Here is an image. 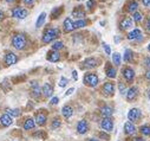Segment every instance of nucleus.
Instances as JSON below:
<instances>
[{"mask_svg": "<svg viewBox=\"0 0 150 141\" xmlns=\"http://www.w3.org/2000/svg\"><path fill=\"white\" fill-rule=\"evenodd\" d=\"M27 44V41H26V37L24 34H16L12 38V45L14 49L17 50H23Z\"/></svg>", "mask_w": 150, "mask_h": 141, "instance_id": "nucleus-1", "label": "nucleus"}, {"mask_svg": "<svg viewBox=\"0 0 150 141\" xmlns=\"http://www.w3.org/2000/svg\"><path fill=\"white\" fill-rule=\"evenodd\" d=\"M58 36H59V31L57 28H47L45 31V33L43 34V43H45V44L51 43Z\"/></svg>", "mask_w": 150, "mask_h": 141, "instance_id": "nucleus-2", "label": "nucleus"}, {"mask_svg": "<svg viewBox=\"0 0 150 141\" xmlns=\"http://www.w3.org/2000/svg\"><path fill=\"white\" fill-rule=\"evenodd\" d=\"M84 83H85V85L93 88V87H96L98 84V76L96 74H93V73H88L84 76Z\"/></svg>", "mask_w": 150, "mask_h": 141, "instance_id": "nucleus-3", "label": "nucleus"}, {"mask_svg": "<svg viewBox=\"0 0 150 141\" xmlns=\"http://www.w3.org/2000/svg\"><path fill=\"white\" fill-rule=\"evenodd\" d=\"M142 114H141V110L137 109V108H132L129 110L128 113V119H129V122L131 123H135V122H138V120L141 119Z\"/></svg>", "mask_w": 150, "mask_h": 141, "instance_id": "nucleus-4", "label": "nucleus"}, {"mask_svg": "<svg viewBox=\"0 0 150 141\" xmlns=\"http://www.w3.org/2000/svg\"><path fill=\"white\" fill-rule=\"evenodd\" d=\"M28 14V11L25 10V9H21V7H14L12 10V17L14 18H18V19H25Z\"/></svg>", "mask_w": 150, "mask_h": 141, "instance_id": "nucleus-5", "label": "nucleus"}, {"mask_svg": "<svg viewBox=\"0 0 150 141\" xmlns=\"http://www.w3.org/2000/svg\"><path fill=\"white\" fill-rule=\"evenodd\" d=\"M100 127H102L105 132H111L112 128H114V121H112L111 118H104V119L102 120Z\"/></svg>", "mask_w": 150, "mask_h": 141, "instance_id": "nucleus-6", "label": "nucleus"}, {"mask_svg": "<svg viewBox=\"0 0 150 141\" xmlns=\"http://www.w3.org/2000/svg\"><path fill=\"white\" fill-rule=\"evenodd\" d=\"M114 93H115V85H114V83H111V82L104 83V85H103V94L105 96H111V95H114Z\"/></svg>", "mask_w": 150, "mask_h": 141, "instance_id": "nucleus-7", "label": "nucleus"}, {"mask_svg": "<svg viewBox=\"0 0 150 141\" xmlns=\"http://www.w3.org/2000/svg\"><path fill=\"white\" fill-rule=\"evenodd\" d=\"M17 62H18V57H17L13 52L6 53V56H5V64H6L7 66H11V65L16 64Z\"/></svg>", "mask_w": 150, "mask_h": 141, "instance_id": "nucleus-8", "label": "nucleus"}, {"mask_svg": "<svg viewBox=\"0 0 150 141\" xmlns=\"http://www.w3.org/2000/svg\"><path fill=\"white\" fill-rule=\"evenodd\" d=\"M31 90H32V96H34L35 98L39 97L42 94V88L39 87L38 82H35V81L31 82Z\"/></svg>", "mask_w": 150, "mask_h": 141, "instance_id": "nucleus-9", "label": "nucleus"}, {"mask_svg": "<svg viewBox=\"0 0 150 141\" xmlns=\"http://www.w3.org/2000/svg\"><path fill=\"white\" fill-rule=\"evenodd\" d=\"M132 26H134V20H132L131 18H129V17L124 18V19L120 23L121 30H129V28H131Z\"/></svg>", "mask_w": 150, "mask_h": 141, "instance_id": "nucleus-10", "label": "nucleus"}, {"mask_svg": "<svg viewBox=\"0 0 150 141\" xmlns=\"http://www.w3.org/2000/svg\"><path fill=\"white\" fill-rule=\"evenodd\" d=\"M89 130V123L86 120H81L77 125V132L79 134H85Z\"/></svg>", "mask_w": 150, "mask_h": 141, "instance_id": "nucleus-11", "label": "nucleus"}, {"mask_svg": "<svg viewBox=\"0 0 150 141\" xmlns=\"http://www.w3.org/2000/svg\"><path fill=\"white\" fill-rule=\"evenodd\" d=\"M123 76H124V78H125L128 82H131V81L134 80V77H135V71H134L131 68L127 66V68L123 69Z\"/></svg>", "mask_w": 150, "mask_h": 141, "instance_id": "nucleus-12", "label": "nucleus"}, {"mask_svg": "<svg viewBox=\"0 0 150 141\" xmlns=\"http://www.w3.org/2000/svg\"><path fill=\"white\" fill-rule=\"evenodd\" d=\"M42 94L44 95V97H51L53 95V87L50 83H45L42 88Z\"/></svg>", "mask_w": 150, "mask_h": 141, "instance_id": "nucleus-13", "label": "nucleus"}, {"mask_svg": "<svg viewBox=\"0 0 150 141\" xmlns=\"http://www.w3.org/2000/svg\"><path fill=\"white\" fill-rule=\"evenodd\" d=\"M137 94H138V89H137V87H131V88L127 91V100H128L129 102L134 101V100L137 97Z\"/></svg>", "mask_w": 150, "mask_h": 141, "instance_id": "nucleus-14", "label": "nucleus"}, {"mask_svg": "<svg viewBox=\"0 0 150 141\" xmlns=\"http://www.w3.org/2000/svg\"><path fill=\"white\" fill-rule=\"evenodd\" d=\"M0 122H1V125L4 127H8L13 123V119L8 114H3L1 116H0Z\"/></svg>", "mask_w": 150, "mask_h": 141, "instance_id": "nucleus-15", "label": "nucleus"}, {"mask_svg": "<svg viewBox=\"0 0 150 141\" xmlns=\"http://www.w3.org/2000/svg\"><path fill=\"white\" fill-rule=\"evenodd\" d=\"M72 16L76 17V18H79V19H84V17H85V11L82 9V6H76V9L72 11Z\"/></svg>", "mask_w": 150, "mask_h": 141, "instance_id": "nucleus-16", "label": "nucleus"}, {"mask_svg": "<svg viewBox=\"0 0 150 141\" xmlns=\"http://www.w3.org/2000/svg\"><path fill=\"white\" fill-rule=\"evenodd\" d=\"M64 31L65 32H71V31H73L74 30V26H73V21H72V19L71 18H66L65 20H64Z\"/></svg>", "mask_w": 150, "mask_h": 141, "instance_id": "nucleus-17", "label": "nucleus"}, {"mask_svg": "<svg viewBox=\"0 0 150 141\" xmlns=\"http://www.w3.org/2000/svg\"><path fill=\"white\" fill-rule=\"evenodd\" d=\"M46 121H47V118H46V115L44 113H37V115H35V122L38 123L39 126H44L46 123Z\"/></svg>", "mask_w": 150, "mask_h": 141, "instance_id": "nucleus-18", "label": "nucleus"}, {"mask_svg": "<svg viewBox=\"0 0 150 141\" xmlns=\"http://www.w3.org/2000/svg\"><path fill=\"white\" fill-rule=\"evenodd\" d=\"M136 127H135V125L134 123H131V122H127L125 125H124V132L127 133V134H129V135H132V134H135L136 133Z\"/></svg>", "mask_w": 150, "mask_h": 141, "instance_id": "nucleus-19", "label": "nucleus"}, {"mask_svg": "<svg viewBox=\"0 0 150 141\" xmlns=\"http://www.w3.org/2000/svg\"><path fill=\"white\" fill-rule=\"evenodd\" d=\"M62 114H63V116L65 119H70L72 116V114H73L72 107H71V105H64L63 109H62Z\"/></svg>", "mask_w": 150, "mask_h": 141, "instance_id": "nucleus-20", "label": "nucleus"}, {"mask_svg": "<svg viewBox=\"0 0 150 141\" xmlns=\"http://www.w3.org/2000/svg\"><path fill=\"white\" fill-rule=\"evenodd\" d=\"M100 114L104 116V118H111L112 114H114V109H112L111 107H103L100 108Z\"/></svg>", "mask_w": 150, "mask_h": 141, "instance_id": "nucleus-21", "label": "nucleus"}, {"mask_svg": "<svg viewBox=\"0 0 150 141\" xmlns=\"http://www.w3.org/2000/svg\"><path fill=\"white\" fill-rule=\"evenodd\" d=\"M47 59L50 61V62H58L59 59H60V55H59V52L58 51H51V52H49V56H47Z\"/></svg>", "mask_w": 150, "mask_h": 141, "instance_id": "nucleus-22", "label": "nucleus"}, {"mask_svg": "<svg viewBox=\"0 0 150 141\" xmlns=\"http://www.w3.org/2000/svg\"><path fill=\"white\" fill-rule=\"evenodd\" d=\"M84 64H85V68H96L97 65H98V61L96 59V58H88L85 62H84Z\"/></svg>", "mask_w": 150, "mask_h": 141, "instance_id": "nucleus-23", "label": "nucleus"}, {"mask_svg": "<svg viewBox=\"0 0 150 141\" xmlns=\"http://www.w3.org/2000/svg\"><path fill=\"white\" fill-rule=\"evenodd\" d=\"M34 126H35V121L30 118V119H27V120L25 121V123H24V129H25V130H31V129L34 128Z\"/></svg>", "mask_w": 150, "mask_h": 141, "instance_id": "nucleus-24", "label": "nucleus"}, {"mask_svg": "<svg viewBox=\"0 0 150 141\" xmlns=\"http://www.w3.org/2000/svg\"><path fill=\"white\" fill-rule=\"evenodd\" d=\"M138 36H141V30H139V28H135V30H132L131 32H129L128 39H129V41H134V39L138 38Z\"/></svg>", "mask_w": 150, "mask_h": 141, "instance_id": "nucleus-25", "label": "nucleus"}, {"mask_svg": "<svg viewBox=\"0 0 150 141\" xmlns=\"http://www.w3.org/2000/svg\"><path fill=\"white\" fill-rule=\"evenodd\" d=\"M45 19H46V13H45V12L40 13V14H39V17H38V19H37L35 26H37V27L43 26V25H44V23H45Z\"/></svg>", "mask_w": 150, "mask_h": 141, "instance_id": "nucleus-26", "label": "nucleus"}, {"mask_svg": "<svg viewBox=\"0 0 150 141\" xmlns=\"http://www.w3.org/2000/svg\"><path fill=\"white\" fill-rule=\"evenodd\" d=\"M137 9H138V4L135 1V0H131L130 4H129V7H128L129 12H130V13H135V12L137 11Z\"/></svg>", "mask_w": 150, "mask_h": 141, "instance_id": "nucleus-27", "label": "nucleus"}, {"mask_svg": "<svg viewBox=\"0 0 150 141\" xmlns=\"http://www.w3.org/2000/svg\"><path fill=\"white\" fill-rule=\"evenodd\" d=\"M106 75H108L110 78H115V77H116V75H117L116 69H115V68H112V66L108 68V69H106Z\"/></svg>", "mask_w": 150, "mask_h": 141, "instance_id": "nucleus-28", "label": "nucleus"}, {"mask_svg": "<svg viewBox=\"0 0 150 141\" xmlns=\"http://www.w3.org/2000/svg\"><path fill=\"white\" fill-rule=\"evenodd\" d=\"M6 114L11 118H18L20 115V109H6Z\"/></svg>", "mask_w": 150, "mask_h": 141, "instance_id": "nucleus-29", "label": "nucleus"}, {"mask_svg": "<svg viewBox=\"0 0 150 141\" xmlns=\"http://www.w3.org/2000/svg\"><path fill=\"white\" fill-rule=\"evenodd\" d=\"M73 26H74V28H82V27L86 26V20L85 19H79V20L73 23Z\"/></svg>", "mask_w": 150, "mask_h": 141, "instance_id": "nucleus-30", "label": "nucleus"}, {"mask_svg": "<svg viewBox=\"0 0 150 141\" xmlns=\"http://www.w3.org/2000/svg\"><path fill=\"white\" fill-rule=\"evenodd\" d=\"M121 55L120 53H114V55H112V62H114V64L116 65V66H120L121 65Z\"/></svg>", "mask_w": 150, "mask_h": 141, "instance_id": "nucleus-31", "label": "nucleus"}, {"mask_svg": "<svg viewBox=\"0 0 150 141\" xmlns=\"http://www.w3.org/2000/svg\"><path fill=\"white\" fill-rule=\"evenodd\" d=\"M139 132H141L143 135H145V136H150V126H148V125L142 126V127L139 128Z\"/></svg>", "mask_w": 150, "mask_h": 141, "instance_id": "nucleus-32", "label": "nucleus"}, {"mask_svg": "<svg viewBox=\"0 0 150 141\" xmlns=\"http://www.w3.org/2000/svg\"><path fill=\"white\" fill-rule=\"evenodd\" d=\"M124 61L127 63L132 61V51L131 50H125V52H124Z\"/></svg>", "mask_w": 150, "mask_h": 141, "instance_id": "nucleus-33", "label": "nucleus"}, {"mask_svg": "<svg viewBox=\"0 0 150 141\" xmlns=\"http://www.w3.org/2000/svg\"><path fill=\"white\" fill-rule=\"evenodd\" d=\"M63 11H64L63 7H57V9H54V10L52 11V18H58V17L63 13Z\"/></svg>", "mask_w": 150, "mask_h": 141, "instance_id": "nucleus-34", "label": "nucleus"}, {"mask_svg": "<svg viewBox=\"0 0 150 141\" xmlns=\"http://www.w3.org/2000/svg\"><path fill=\"white\" fill-rule=\"evenodd\" d=\"M134 20H135L136 23H141V21L143 20V14H142L141 12L136 11V12L134 13Z\"/></svg>", "mask_w": 150, "mask_h": 141, "instance_id": "nucleus-35", "label": "nucleus"}, {"mask_svg": "<svg viewBox=\"0 0 150 141\" xmlns=\"http://www.w3.org/2000/svg\"><path fill=\"white\" fill-rule=\"evenodd\" d=\"M63 48H64L63 42H54V43H53V45H52L53 51H58V50H60V49H63Z\"/></svg>", "mask_w": 150, "mask_h": 141, "instance_id": "nucleus-36", "label": "nucleus"}, {"mask_svg": "<svg viewBox=\"0 0 150 141\" xmlns=\"http://www.w3.org/2000/svg\"><path fill=\"white\" fill-rule=\"evenodd\" d=\"M60 125H62V122L59 121V119H54V120L52 121L51 127H52V129H57V128H59V127H60Z\"/></svg>", "mask_w": 150, "mask_h": 141, "instance_id": "nucleus-37", "label": "nucleus"}, {"mask_svg": "<svg viewBox=\"0 0 150 141\" xmlns=\"http://www.w3.org/2000/svg\"><path fill=\"white\" fill-rule=\"evenodd\" d=\"M95 5H96V1H95V0H88L86 6H88L89 10H92V9L95 7Z\"/></svg>", "mask_w": 150, "mask_h": 141, "instance_id": "nucleus-38", "label": "nucleus"}, {"mask_svg": "<svg viewBox=\"0 0 150 141\" xmlns=\"http://www.w3.org/2000/svg\"><path fill=\"white\" fill-rule=\"evenodd\" d=\"M118 88H120V93H121L122 95H124V94H125V85H124V83L120 82V83H118Z\"/></svg>", "mask_w": 150, "mask_h": 141, "instance_id": "nucleus-39", "label": "nucleus"}, {"mask_svg": "<svg viewBox=\"0 0 150 141\" xmlns=\"http://www.w3.org/2000/svg\"><path fill=\"white\" fill-rule=\"evenodd\" d=\"M67 84V78H65V77H62L60 78V81H59V87H65Z\"/></svg>", "mask_w": 150, "mask_h": 141, "instance_id": "nucleus-40", "label": "nucleus"}, {"mask_svg": "<svg viewBox=\"0 0 150 141\" xmlns=\"http://www.w3.org/2000/svg\"><path fill=\"white\" fill-rule=\"evenodd\" d=\"M144 66L150 70V57H145L144 58Z\"/></svg>", "mask_w": 150, "mask_h": 141, "instance_id": "nucleus-41", "label": "nucleus"}, {"mask_svg": "<svg viewBox=\"0 0 150 141\" xmlns=\"http://www.w3.org/2000/svg\"><path fill=\"white\" fill-rule=\"evenodd\" d=\"M103 48H104V50H105L106 55H111V49H110V46H109V45H106V44H103Z\"/></svg>", "mask_w": 150, "mask_h": 141, "instance_id": "nucleus-42", "label": "nucleus"}, {"mask_svg": "<svg viewBox=\"0 0 150 141\" xmlns=\"http://www.w3.org/2000/svg\"><path fill=\"white\" fill-rule=\"evenodd\" d=\"M98 135H99V137H100V139H104V140H109V137H110L108 134H105V133H103V132H100Z\"/></svg>", "mask_w": 150, "mask_h": 141, "instance_id": "nucleus-43", "label": "nucleus"}, {"mask_svg": "<svg viewBox=\"0 0 150 141\" xmlns=\"http://www.w3.org/2000/svg\"><path fill=\"white\" fill-rule=\"evenodd\" d=\"M23 1L27 6H33V4H34V0H23Z\"/></svg>", "mask_w": 150, "mask_h": 141, "instance_id": "nucleus-44", "label": "nucleus"}, {"mask_svg": "<svg viewBox=\"0 0 150 141\" xmlns=\"http://www.w3.org/2000/svg\"><path fill=\"white\" fill-rule=\"evenodd\" d=\"M59 102V98L58 97H52L51 98V104H57Z\"/></svg>", "mask_w": 150, "mask_h": 141, "instance_id": "nucleus-45", "label": "nucleus"}, {"mask_svg": "<svg viewBox=\"0 0 150 141\" xmlns=\"http://www.w3.org/2000/svg\"><path fill=\"white\" fill-rule=\"evenodd\" d=\"M142 4L144 5V6H150V0H142Z\"/></svg>", "mask_w": 150, "mask_h": 141, "instance_id": "nucleus-46", "label": "nucleus"}, {"mask_svg": "<svg viewBox=\"0 0 150 141\" xmlns=\"http://www.w3.org/2000/svg\"><path fill=\"white\" fill-rule=\"evenodd\" d=\"M73 90H74L73 88H70V89H69V90H67V91L65 93V96H69V95H71V94L73 93Z\"/></svg>", "mask_w": 150, "mask_h": 141, "instance_id": "nucleus-47", "label": "nucleus"}, {"mask_svg": "<svg viewBox=\"0 0 150 141\" xmlns=\"http://www.w3.org/2000/svg\"><path fill=\"white\" fill-rule=\"evenodd\" d=\"M72 76H73V80H74V81H77L78 76H77V71H76V70H73V73H72Z\"/></svg>", "mask_w": 150, "mask_h": 141, "instance_id": "nucleus-48", "label": "nucleus"}, {"mask_svg": "<svg viewBox=\"0 0 150 141\" xmlns=\"http://www.w3.org/2000/svg\"><path fill=\"white\" fill-rule=\"evenodd\" d=\"M132 141H145L143 137H138V136H135L134 139H132Z\"/></svg>", "mask_w": 150, "mask_h": 141, "instance_id": "nucleus-49", "label": "nucleus"}, {"mask_svg": "<svg viewBox=\"0 0 150 141\" xmlns=\"http://www.w3.org/2000/svg\"><path fill=\"white\" fill-rule=\"evenodd\" d=\"M146 28L150 31V17H149V19H148V21H146Z\"/></svg>", "mask_w": 150, "mask_h": 141, "instance_id": "nucleus-50", "label": "nucleus"}, {"mask_svg": "<svg viewBox=\"0 0 150 141\" xmlns=\"http://www.w3.org/2000/svg\"><path fill=\"white\" fill-rule=\"evenodd\" d=\"M145 77H146L148 80H150V70H148V71L145 73Z\"/></svg>", "mask_w": 150, "mask_h": 141, "instance_id": "nucleus-51", "label": "nucleus"}, {"mask_svg": "<svg viewBox=\"0 0 150 141\" xmlns=\"http://www.w3.org/2000/svg\"><path fill=\"white\" fill-rule=\"evenodd\" d=\"M4 17H5L4 12H3V11H0V20H3V19H4Z\"/></svg>", "mask_w": 150, "mask_h": 141, "instance_id": "nucleus-52", "label": "nucleus"}, {"mask_svg": "<svg viewBox=\"0 0 150 141\" xmlns=\"http://www.w3.org/2000/svg\"><path fill=\"white\" fill-rule=\"evenodd\" d=\"M88 141H99V140H97V139H89Z\"/></svg>", "mask_w": 150, "mask_h": 141, "instance_id": "nucleus-53", "label": "nucleus"}, {"mask_svg": "<svg viewBox=\"0 0 150 141\" xmlns=\"http://www.w3.org/2000/svg\"><path fill=\"white\" fill-rule=\"evenodd\" d=\"M5 1H6V3H13L14 0H5Z\"/></svg>", "mask_w": 150, "mask_h": 141, "instance_id": "nucleus-54", "label": "nucleus"}, {"mask_svg": "<svg viewBox=\"0 0 150 141\" xmlns=\"http://www.w3.org/2000/svg\"><path fill=\"white\" fill-rule=\"evenodd\" d=\"M148 98H149V100H150V90H149V91H148Z\"/></svg>", "mask_w": 150, "mask_h": 141, "instance_id": "nucleus-55", "label": "nucleus"}, {"mask_svg": "<svg viewBox=\"0 0 150 141\" xmlns=\"http://www.w3.org/2000/svg\"><path fill=\"white\" fill-rule=\"evenodd\" d=\"M148 51H149V52H150V44H149V45H148Z\"/></svg>", "mask_w": 150, "mask_h": 141, "instance_id": "nucleus-56", "label": "nucleus"}, {"mask_svg": "<svg viewBox=\"0 0 150 141\" xmlns=\"http://www.w3.org/2000/svg\"><path fill=\"white\" fill-rule=\"evenodd\" d=\"M102 1H105V0H102Z\"/></svg>", "mask_w": 150, "mask_h": 141, "instance_id": "nucleus-57", "label": "nucleus"}, {"mask_svg": "<svg viewBox=\"0 0 150 141\" xmlns=\"http://www.w3.org/2000/svg\"><path fill=\"white\" fill-rule=\"evenodd\" d=\"M78 1H81V0H78Z\"/></svg>", "mask_w": 150, "mask_h": 141, "instance_id": "nucleus-58", "label": "nucleus"}, {"mask_svg": "<svg viewBox=\"0 0 150 141\" xmlns=\"http://www.w3.org/2000/svg\"><path fill=\"white\" fill-rule=\"evenodd\" d=\"M0 69H1V68H0Z\"/></svg>", "mask_w": 150, "mask_h": 141, "instance_id": "nucleus-59", "label": "nucleus"}]
</instances>
